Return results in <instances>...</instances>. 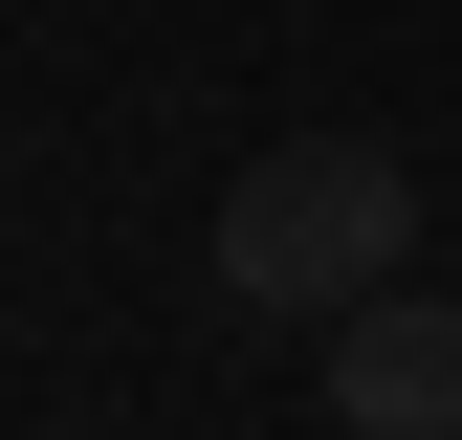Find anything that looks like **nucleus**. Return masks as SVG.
<instances>
[{"instance_id": "f03ea898", "label": "nucleus", "mask_w": 462, "mask_h": 440, "mask_svg": "<svg viewBox=\"0 0 462 440\" xmlns=\"http://www.w3.org/2000/svg\"><path fill=\"white\" fill-rule=\"evenodd\" d=\"M330 418L353 440H462V287H374L330 330Z\"/></svg>"}, {"instance_id": "7ed1b4c3", "label": "nucleus", "mask_w": 462, "mask_h": 440, "mask_svg": "<svg viewBox=\"0 0 462 440\" xmlns=\"http://www.w3.org/2000/svg\"><path fill=\"white\" fill-rule=\"evenodd\" d=\"M44 440H88V418H44Z\"/></svg>"}, {"instance_id": "f257e3e1", "label": "nucleus", "mask_w": 462, "mask_h": 440, "mask_svg": "<svg viewBox=\"0 0 462 440\" xmlns=\"http://www.w3.org/2000/svg\"><path fill=\"white\" fill-rule=\"evenodd\" d=\"M374 287H419V177H396L374 133L243 154V198H220V308L243 330H353Z\"/></svg>"}]
</instances>
